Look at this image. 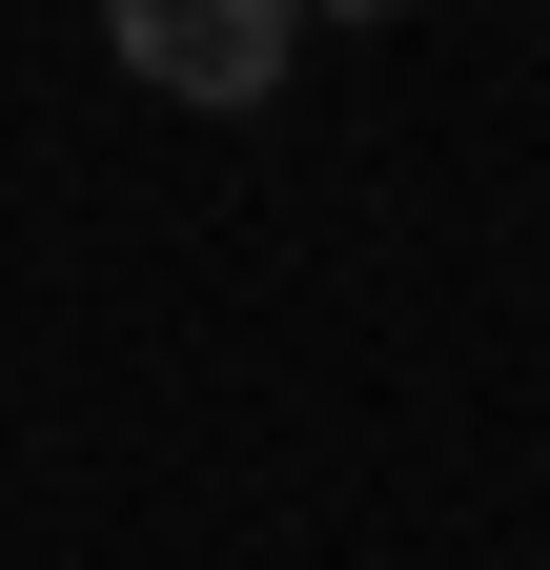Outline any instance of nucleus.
<instances>
[{
  "label": "nucleus",
  "instance_id": "1",
  "mask_svg": "<svg viewBox=\"0 0 550 570\" xmlns=\"http://www.w3.org/2000/svg\"><path fill=\"white\" fill-rule=\"evenodd\" d=\"M102 41H122V82H164V102H265V82L306 61L286 0H122Z\"/></svg>",
  "mask_w": 550,
  "mask_h": 570
}]
</instances>
